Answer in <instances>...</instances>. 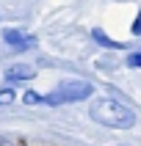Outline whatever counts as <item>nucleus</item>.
I'll return each instance as SVG.
<instances>
[{"instance_id": "f257e3e1", "label": "nucleus", "mask_w": 141, "mask_h": 146, "mask_svg": "<svg viewBox=\"0 0 141 146\" xmlns=\"http://www.w3.org/2000/svg\"><path fill=\"white\" fill-rule=\"evenodd\" d=\"M89 116L97 124L114 127V130H130V127H136V113L127 105H122L119 99H111V97L94 99L91 108H89Z\"/></svg>"}, {"instance_id": "f03ea898", "label": "nucleus", "mask_w": 141, "mask_h": 146, "mask_svg": "<svg viewBox=\"0 0 141 146\" xmlns=\"http://www.w3.org/2000/svg\"><path fill=\"white\" fill-rule=\"evenodd\" d=\"M94 94V86L86 80H66L61 83L58 88H53L50 94H44V105L50 108H58V105H66V102H80V99H89Z\"/></svg>"}, {"instance_id": "7ed1b4c3", "label": "nucleus", "mask_w": 141, "mask_h": 146, "mask_svg": "<svg viewBox=\"0 0 141 146\" xmlns=\"http://www.w3.org/2000/svg\"><path fill=\"white\" fill-rule=\"evenodd\" d=\"M3 41H6L8 47H14V50H28V47L36 44V36L22 33V31H17V28H6L3 31Z\"/></svg>"}, {"instance_id": "20e7f679", "label": "nucleus", "mask_w": 141, "mask_h": 146, "mask_svg": "<svg viewBox=\"0 0 141 146\" xmlns=\"http://www.w3.org/2000/svg\"><path fill=\"white\" fill-rule=\"evenodd\" d=\"M3 77H6V83H22V80H33V77H36V69H33V66H25V64H17V66H8Z\"/></svg>"}, {"instance_id": "39448f33", "label": "nucleus", "mask_w": 141, "mask_h": 146, "mask_svg": "<svg viewBox=\"0 0 141 146\" xmlns=\"http://www.w3.org/2000/svg\"><path fill=\"white\" fill-rule=\"evenodd\" d=\"M91 36H94V41H97V44H102V47H111V50H122V44H119V41L108 39L105 33H102V31H97V28L91 31Z\"/></svg>"}, {"instance_id": "423d86ee", "label": "nucleus", "mask_w": 141, "mask_h": 146, "mask_svg": "<svg viewBox=\"0 0 141 146\" xmlns=\"http://www.w3.org/2000/svg\"><path fill=\"white\" fill-rule=\"evenodd\" d=\"M22 102H25V105H44V94H36V91H25Z\"/></svg>"}, {"instance_id": "0eeeda50", "label": "nucleus", "mask_w": 141, "mask_h": 146, "mask_svg": "<svg viewBox=\"0 0 141 146\" xmlns=\"http://www.w3.org/2000/svg\"><path fill=\"white\" fill-rule=\"evenodd\" d=\"M14 99H17L14 88H0V105H14Z\"/></svg>"}, {"instance_id": "6e6552de", "label": "nucleus", "mask_w": 141, "mask_h": 146, "mask_svg": "<svg viewBox=\"0 0 141 146\" xmlns=\"http://www.w3.org/2000/svg\"><path fill=\"white\" fill-rule=\"evenodd\" d=\"M127 66L130 69H141V52H130L127 55Z\"/></svg>"}, {"instance_id": "1a4fd4ad", "label": "nucleus", "mask_w": 141, "mask_h": 146, "mask_svg": "<svg viewBox=\"0 0 141 146\" xmlns=\"http://www.w3.org/2000/svg\"><path fill=\"white\" fill-rule=\"evenodd\" d=\"M133 36H141V11H138V17H136V19H133Z\"/></svg>"}]
</instances>
